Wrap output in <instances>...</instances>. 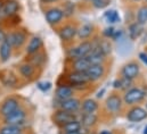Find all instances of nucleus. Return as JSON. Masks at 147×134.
Here are the masks:
<instances>
[{"instance_id": "1", "label": "nucleus", "mask_w": 147, "mask_h": 134, "mask_svg": "<svg viewBox=\"0 0 147 134\" xmlns=\"http://www.w3.org/2000/svg\"><path fill=\"white\" fill-rule=\"evenodd\" d=\"M90 78L87 74V72H76V70H70L66 76L64 77V83L70 86H72L74 90H83L86 86L90 84Z\"/></svg>"}, {"instance_id": "2", "label": "nucleus", "mask_w": 147, "mask_h": 134, "mask_svg": "<svg viewBox=\"0 0 147 134\" xmlns=\"http://www.w3.org/2000/svg\"><path fill=\"white\" fill-rule=\"evenodd\" d=\"M28 35L29 33L25 30L17 29L8 33H5V40L10 44L13 50L14 49L16 50V49H21L28 42Z\"/></svg>"}, {"instance_id": "3", "label": "nucleus", "mask_w": 147, "mask_h": 134, "mask_svg": "<svg viewBox=\"0 0 147 134\" xmlns=\"http://www.w3.org/2000/svg\"><path fill=\"white\" fill-rule=\"evenodd\" d=\"M92 49V42L91 40H84L81 41L78 46L71 47L66 51V59L67 60H73L75 58H81V57H87L89 52Z\"/></svg>"}, {"instance_id": "4", "label": "nucleus", "mask_w": 147, "mask_h": 134, "mask_svg": "<svg viewBox=\"0 0 147 134\" xmlns=\"http://www.w3.org/2000/svg\"><path fill=\"white\" fill-rule=\"evenodd\" d=\"M147 97L146 92L144 90V88H136L132 86L129 90L124 91V94L122 97L123 103L127 106H135L139 102L144 100Z\"/></svg>"}, {"instance_id": "5", "label": "nucleus", "mask_w": 147, "mask_h": 134, "mask_svg": "<svg viewBox=\"0 0 147 134\" xmlns=\"http://www.w3.org/2000/svg\"><path fill=\"white\" fill-rule=\"evenodd\" d=\"M28 118V111L25 108L20 107L10 115L2 118V123L6 125H16V126H23L26 123Z\"/></svg>"}, {"instance_id": "6", "label": "nucleus", "mask_w": 147, "mask_h": 134, "mask_svg": "<svg viewBox=\"0 0 147 134\" xmlns=\"http://www.w3.org/2000/svg\"><path fill=\"white\" fill-rule=\"evenodd\" d=\"M74 119H78V114L76 113L66 111V110H63V109H56L51 115V121L58 129H61L62 126H64L65 124L72 122Z\"/></svg>"}, {"instance_id": "7", "label": "nucleus", "mask_w": 147, "mask_h": 134, "mask_svg": "<svg viewBox=\"0 0 147 134\" xmlns=\"http://www.w3.org/2000/svg\"><path fill=\"white\" fill-rule=\"evenodd\" d=\"M0 83L9 89H14L20 84L18 75L11 69H0Z\"/></svg>"}, {"instance_id": "8", "label": "nucleus", "mask_w": 147, "mask_h": 134, "mask_svg": "<svg viewBox=\"0 0 147 134\" xmlns=\"http://www.w3.org/2000/svg\"><path fill=\"white\" fill-rule=\"evenodd\" d=\"M45 18H46V22L50 26H56V25L61 24L65 17H64V13H63L62 8L50 7L45 10Z\"/></svg>"}, {"instance_id": "9", "label": "nucleus", "mask_w": 147, "mask_h": 134, "mask_svg": "<svg viewBox=\"0 0 147 134\" xmlns=\"http://www.w3.org/2000/svg\"><path fill=\"white\" fill-rule=\"evenodd\" d=\"M20 107H21V101L18 98H16L14 96L7 97L0 105V116L3 118L6 116L10 115L11 113H14Z\"/></svg>"}, {"instance_id": "10", "label": "nucleus", "mask_w": 147, "mask_h": 134, "mask_svg": "<svg viewBox=\"0 0 147 134\" xmlns=\"http://www.w3.org/2000/svg\"><path fill=\"white\" fill-rule=\"evenodd\" d=\"M123 99L119 93H111L105 100V108L111 114H119L123 108Z\"/></svg>"}, {"instance_id": "11", "label": "nucleus", "mask_w": 147, "mask_h": 134, "mask_svg": "<svg viewBox=\"0 0 147 134\" xmlns=\"http://www.w3.org/2000/svg\"><path fill=\"white\" fill-rule=\"evenodd\" d=\"M76 32H78V27L76 25L73 23H67L62 25L58 31L57 34L59 36V39L62 40V42L64 43H71L74 40V38L76 36Z\"/></svg>"}, {"instance_id": "12", "label": "nucleus", "mask_w": 147, "mask_h": 134, "mask_svg": "<svg viewBox=\"0 0 147 134\" xmlns=\"http://www.w3.org/2000/svg\"><path fill=\"white\" fill-rule=\"evenodd\" d=\"M125 118L131 123H139L147 118V110L138 105L131 106L127 111Z\"/></svg>"}, {"instance_id": "13", "label": "nucleus", "mask_w": 147, "mask_h": 134, "mask_svg": "<svg viewBox=\"0 0 147 134\" xmlns=\"http://www.w3.org/2000/svg\"><path fill=\"white\" fill-rule=\"evenodd\" d=\"M139 73H140V66L137 62H129L124 64L120 70L121 77H125L131 81L136 80L139 76Z\"/></svg>"}, {"instance_id": "14", "label": "nucleus", "mask_w": 147, "mask_h": 134, "mask_svg": "<svg viewBox=\"0 0 147 134\" xmlns=\"http://www.w3.org/2000/svg\"><path fill=\"white\" fill-rule=\"evenodd\" d=\"M17 70H18V74L22 78L26 80V81H32L36 78L38 74V68L34 67L32 64H30L29 62H24V63H21L18 67H17Z\"/></svg>"}, {"instance_id": "15", "label": "nucleus", "mask_w": 147, "mask_h": 134, "mask_svg": "<svg viewBox=\"0 0 147 134\" xmlns=\"http://www.w3.org/2000/svg\"><path fill=\"white\" fill-rule=\"evenodd\" d=\"M56 102L58 103L56 106V109H63V110L71 111V113H78L81 108V100L79 98H75V97H72L70 99L63 101L56 100Z\"/></svg>"}, {"instance_id": "16", "label": "nucleus", "mask_w": 147, "mask_h": 134, "mask_svg": "<svg viewBox=\"0 0 147 134\" xmlns=\"http://www.w3.org/2000/svg\"><path fill=\"white\" fill-rule=\"evenodd\" d=\"M89 78H90V82H98L100 81L105 74H106V67L104 65H90L89 68L86 70Z\"/></svg>"}, {"instance_id": "17", "label": "nucleus", "mask_w": 147, "mask_h": 134, "mask_svg": "<svg viewBox=\"0 0 147 134\" xmlns=\"http://www.w3.org/2000/svg\"><path fill=\"white\" fill-rule=\"evenodd\" d=\"M20 8H21V5L17 0H5L0 14L5 17H9V16L18 14Z\"/></svg>"}, {"instance_id": "18", "label": "nucleus", "mask_w": 147, "mask_h": 134, "mask_svg": "<svg viewBox=\"0 0 147 134\" xmlns=\"http://www.w3.org/2000/svg\"><path fill=\"white\" fill-rule=\"evenodd\" d=\"M74 97V89L67 84L57 85L55 91V98L57 101H63Z\"/></svg>"}, {"instance_id": "19", "label": "nucleus", "mask_w": 147, "mask_h": 134, "mask_svg": "<svg viewBox=\"0 0 147 134\" xmlns=\"http://www.w3.org/2000/svg\"><path fill=\"white\" fill-rule=\"evenodd\" d=\"M26 62H29L30 64H32L34 67L39 68H43V66L47 64V54L41 49L40 51H38L36 54L28 56Z\"/></svg>"}, {"instance_id": "20", "label": "nucleus", "mask_w": 147, "mask_h": 134, "mask_svg": "<svg viewBox=\"0 0 147 134\" xmlns=\"http://www.w3.org/2000/svg\"><path fill=\"white\" fill-rule=\"evenodd\" d=\"M42 47H43L42 39L40 36H37V35L32 36L29 40V42H28V44L25 47V54H26V56H31V55L36 54L38 51H40L42 49Z\"/></svg>"}, {"instance_id": "21", "label": "nucleus", "mask_w": 147, "mask_h": 134, "mask_svg": "<svg viewBox=\"0 0 147 134\" xmlns=\"http://www.w3.org/2000/svg\"><path fill=\"white\" fill-rule=\"evenodd\" d=\"M81 125L86 129H94L97 123H98V115L96 113H90V114H81V118L79 119Z\"/></svg>"}, {"instance_id": "22", "label": "nucleus", "mask_w": 147, "mask_h": 134, "mask_svg": "<svg viewBox=\"0 0 147 134\" xmlns=\"http://www.w3.org/2000/svg\"><path fill=\"white\" fill-rule=\"evenodd\" d=\"M95 31V26L90 23H87V24H83L81 25L80 27H78V32H76V36L79 40L81 41H84V40H89Z\"/></svg>"}, {"instance_id": "23", "label": "nucleus", "mask_w": 147, "mask_h": 134, "mask_svg": "<svg viewBox=\"0 0 147 134\" xmlns=\"http://www.w3.org/2000/svg\"><path fill=\"white\" fill-rule=\"evenodd\" d=\"M99 109L98 102L92 99V98H87L84 100L81 101V108L80 110L82 114H90V113H96Z\"/></svg>"}, {"instance_id": "24", "label": "nucleus", "mask_w": 147, "mask_h": 134, "mask_svg": "<svg viewBox=\"0 0 147 134\" xmlns=\"http://www.w3.org/2000/svg\"><path fill=\"white\" fill-rule=\"evenodd\" d=\"M90 66L89 60L86 57L81 58H75L73 60H70V67L71 70H76V72H86Z\"/></svg>"}, {"instance_id": "25", "label": "nucleus", "mask_w": 147, "mask_h": 134, "mask_svg": "<svg viewBox=\"0 0 147 134\" xmlns=\"http://www.w3.org/2000/svg\"><path fill=\"white\" fill-rule=\"evenodd\" d=\"M13 54V48L10 44L3 39L0 42V63H7Z\"/></svg>"}, {"instance_id": "26", "label": "nucleus", "mask_w": 147, "mask_h": 134, "mask_svg": "<svg viewBox=\"0 0 147 134\" xmlns=\"http://www.w3.org/2000/svg\"><path fill=\"white\" fill-rule=\"evenodd\" d=\"M144 32V25H140L137 22H134L128 27V34L131 40H137Z\"/></svg>"}, {"instance_id": "27", "label": "nucleus", "mask_w": 147, "mask_h": 134, "mask_svg": "<svg viewBox=\"0 0 147 134\" xmlns=\"http://www.w3.org/2000/svg\"><path fill=\"white\" fill-rule=\"evenodd\" d=\"M113 88L119 91H127L132 88V81L125 77H119L113 82Z\"/></svg>"}, {"instance_id": "28", "label": "nucleus", "mask_w": 147, "mask_h": 134, "mask_svg": "<svg viewBox=\"0 0 147 134\" xmlns=\"http://www.w3.org/2000/svg\"><path fill=\"white\" fill-rule=\"evenodd\" d=\"M25 133L23 126H16V125H6L3 124L0 126V134H23Z\"/></svg>"}, {"instance_id": "29", "label": "nucleus", "mask_w": 147, "mask_h": 134, "mask_svg": "<svg viewBox=\"0 0 147 134\" xmlns=\"http://www.w3.org/2000/svg\"><path fill=\"white\" fill-rule=\"evenodd\" d=\"M81 127H82V125H81L80 121L79 119H74L72 122L65 124L64 126H62L61 131L63 133H66V132H78V131H80Z\"/></svg>"}, {"instance_id": "30", "label": "nucleus", "mask_w": 147, "mask_h": 134, "mask_svg": "<svg viewBox=\"0 0 147 134\" xmlns=\"http://www.w3.org/2000/svg\"><path fill=\"white\" fill-rule=\"evenodd\" d=\"M104 17L106 19V22L109 24H115V23H119L120 22V15L116 10L114 9H110L107 10L105 14H104Z\"/></svg>"}, {"instance_id": "31", "label": "nucleus", "mask_w": 147, "mask_h": 134, "mask_svg": "<svg viewBox=\"0 0 147 134\" xmlns=\"http://www.w3.org/2000/svg\"><path fill=\"white\" fill-rule=\"evenodd\" d=\"M137 23H139L140 25H145L147 24V6H142L138 11H137Z\"/></svg>"}, {"instance_id": "32", "label": "nucleus", "mask_w": 147, "mask_h": 134, "mask_svg": "<svg viewBox=\"0 0 147 134\" xmlns=\"http://www.w3.org/2000/svg\"><path fill=\"white\" fill-rule=\"evenodd\" d=\"M98 46H99L102 52H103L106 57L112 52V44H111L110 41H109L107 39H100V40H98Z\"/></svg>"}, {"instance_id": "33", "label": "nucleus", "mask_w": 147, "mask_h": 134, "mask_svg": "<svg viewBox=\"0 0 147 134\" xmlns=\"http://www.w3.org/2000/svg\"><path fill=\"white\" fill-rule=\"evenodd\" d=\"M74 9H75L74 8V3L70 2V1H66L63 5V8H62V10L64 13V17H67V18L72 17L74 15Z\"/></svg>"}, {"instance_id": "34", "label": "nucleus", "mask_w": 147, "mask_h": 134, "mask_svg": "<svg viewBox=\"0 0 147 134\" xmlns=\"http://www.w3.org/2000/svg\"><path fill=\"white\" fill-rule=\"evenodd\" d=\"M111 3V0H92V6L96 9H104Z\"/></svg>"}, {"instance_id": "35", "label": "nucleus", "mask_w": 147, "mask_h": 134, "mask_svg": "<svg viewBox=\"0 0 147 134\" xmlns=\"http://www.w3.org/2000/svg\"><path fill=\"white\" fill-rule=\"evenodd\" d=\"M51 83L50 82H48V81H43V82H38L37 83V86L38 89L40 90V91H42V92H47V91H49L50 89H51Z\"/></svg>"}, {"instance_id": "36", "label": "nucleus", "mask_w": 147, "mask_h": 134, "mask_svg": "<svg viewBox=\"0 0 147 134\" xmlns=\"http://www.w3.org/2000/svg\"><path fill=\"white\" fill-rule=\"evenodd\" d=\"M113 33H114V27L109 26V27H106V29L103 31V36H104L105 39H110V38H112Z\"/></svg>"}, {"instance_id": "37", "label": "nucleus", "mask_w": 147, "mask_h": 134, "mask_svg": "<svg viewBox=\"0 0 147 134\" xmlns=\"http://www.w3.org/2000/svg\"><path fill=\"white\" fill-rule=\"evenodd\" d=\"M121 35H122V31H121V30H114V33H113V35H112L111 39H113V40H117L119 38H121Z\"/></svg>"}, {"instance_id": "38", "label": "nucleus", "mask_w": 147, "mask_h": 134, "mask_svg": "<svg viewBox=\"0 0 147 134\" xmlns=\"http://www.w3.org/2000/svg\"><path fill=\"white\" fill-rule=\"evenodd\" d=\"M139 58H140V60L147 66V54L146 52H140V54H139Z\"/></svg>"}, {"instance_id": "39", "label": "nucleus", "mask_w": 147, "mask_h": 134, "mask_svg": "<svg viewBox=\"0 0 147 134\" xmlns=\"http://www.w3.org/2000/svg\"><path fill=\"white\" fill-rule=\"evenodd\" d=\"M42 3H45V5H48V3H54V2H56V1H58V0H40Z\"/></svg>"}, {"instance_id": "40", "label": "nucleus", "mask_w": 147, "mask_h": 134, "mask_svg": "<svg viewBox=\"0 0 147 134\" xmlns=\"http://www.w3.org/2000/svg\"><path fill=\"white\" fill-rule=\"evenodd\" d=\"M104 92H105V90H104V89H103V90H102L100 92H98V94H97V98H102V97H103V93H104Z\"/></svg>"}, {"instance_id": "41", "label": "nucleus", "mask_w": 147, "mask_h": 134, "mask_svg": "<svg viewBox=\"0 0 147 134\" xmlns=\"http://www.w3.org/2000/svg\"><path fill=\"white\" fill-rule=\"evenodd\" d=\"M99 134H113V133H112V131H102Z\"/></svg>"}, {"instance_id": "42", "label": "nucleus", "mask_w": 147, "mask_h": 134, "mask_svg": "<svg viewBox=\"0 0 147 134\" xmlns=\"http://www.w3.org/2000/svg\"><path fill=\"white\" fill-rule=\"evenodd\" d=\"M62 134H80V133H79V131H78V132H66V133H63V132H62Z\"/></svg>"}, {"instance_id": "43", "label": "nucleus", "mask_w": 147, "mask_h": 134, "mask_svg": "<svg viewBox=\"0 0 147 134\" xmlns=\"http://www.w3.org/2000/svg\"><path fill=\"white\" fill-rule=\"evenodd\" d=\"M2 5H3V1L0 0V13H1V9H2Z\"/></svg>"}, {"instance_id": "44", "label": "nucleus", "mask_w": 147, "mask_h": 134, "mask_svg": "<svg viewBox=\"0 0 147 134\" xmlns=\"http://www.w3.org/2000/svg\"><path fill=\"white\" fill-rule=\"evenodd\" d=\"M144 134H147V125H146V127L144 129V132H143Z\"/></svg>"}, {"instance_id": "45", "label": "nucleus", "mask_w": 147, "mask_h": 134, "mask_svg": "<svg viewBox=\"0 0 147 134\" xmlns=\"http://www.w3.org/2000/svg\"><path fill=\"white\" fill-rule=\"evenodd\" d=\"M0 35H5V34H2V31H1V29H0Z\"/></svg>"}, {"instance_id": "46", "label": "nucleus", "mask_w": 147, "mask_h": 134, "mask_svg": "<svg viewBox=\"0 0 147 134\" xmlns=\"http://www.w3.org/2000/svg\"><path fill=\"white\" fill-rule=\"evenodd\" d=\"M145 109L147 110V101H146V105H145Z\"/></svg>"}, {"instance_id": "47", "label": "nucleus", "mask_w": 147, "mask_h": 134, "mask_svg": "<svg viewBox=\"0 0 147 134\" xmlns=\"http://www.w3.org/2000/svg\"><path fill=\"white\" fill-rule=\"evenodd\" d=\"M134 1H142V0H134Z\"/></svg>"}, {"instance_id": "48", "label": "nucleus", "mask_w": 147, "mask_h": 134, "mask_svg": "<svg viewBox=\"0 0 147 134\" xmlns=\"http://www.w3.org/2000/svg\"><path fill=\"white\" fill-rule=\"evenodd\" d=\"M90 134H96V133H94V132H90Z\"/></svg>"}, {"instance_id": "49", "label": "nucleus", "mask_w": 147, "mask_h": 134, "mask_svg": "<svg viewBox=\"0 0 147 134\" xmlns=\"http://www.w3.org/2000/svg\"><path fill=\"white\" fill-rule=\"evenodd\" d=\"M87 1H92V0H87Z\"/></svg>"}, {"instance_id": "50", "label": "nucleus", "mask_w": 147, "mask_h": 134, "mask_svg": "<svg viewBox=\"0 0 147 134\" xmlns=\"http://www.w3.org/2000/svg\"><path fill=\"white\" fill-rule=\"evenodd\" d=\"M146 2H147V0H146Z\"/></svg>"}]
</instances>
